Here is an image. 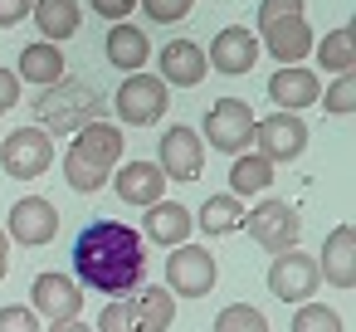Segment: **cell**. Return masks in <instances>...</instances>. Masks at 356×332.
<instances>
[{"instance_id": "6da1fadb", "label": "cell", "mask_w": 356, "mask_h": 332, "mask_svg": "<svg viewBox=\"0 0 356 332\" xmlns=\"http://www.w3.org/2000/svg\"><path fill=\"white\" fill-rule=\"evenodd\" d=\"M74 269L88 288H98L108 298H127L147 278V239L132 225L93 220L74 239Z\"/></svg>"}, {"instance_id": "7a4b0ae2", "label": "cell", "mask_w": 356, "mask_h": 332, "mask_svg": "<svg viewBox=\"0 0 356 332\" xmlns=\"http://www.w3.org/2000/svg\"><path fill=\"white\" fill-rule=\"evenodd\" d=\"M122 152H127V142H122V127H118V122H103V118L88 122L83 132H74V147H69V157H64V176H69V186H74L79 196L103 191L108 176L118 171Z\"/></svg>"}, {"instance_id": "3957f363", "label": "cell", "mask_w": 356, "mask_h": 332, "mask_svg": "<svg viewBox=\"0 0 356 332\" xmlns=\"http://www.w3.org/2000/svg\"><path fill=\"white\" fill-rule=\"evenodd\" d=\"M35 118H40V132H49V137H59V132H83L88 122L103 118V98H98L93 84H79V79L64 74L59 84H49V88L40 93Z\"/></svg>"}, {"instance_id": "277c9868", "label": "cell", "mask_w": 356, "mask_h": 332, "mask_svg": "<svg viewBox=\"0 0 356 332\" xmlns=\"http://www.w3.org/2000/svg\"><path fill=\"white\" fill-rule=\"evenodd\" d=\"M200 142H210L225 157H244L254 147V108L244 98H220L205 113V137Z\"/></svg>"}, {"instance_id": "5b68a950", "label": "cell", "mask_w": 356, "mask_h": 332, "mask_svg": "<svg viewBox=\"0 0 356 332\" xmlns=\"http://www.w3.org/2000/svg\"><path fill=\"white\" fill-rule=\"evenodd\" d=\"M171 108V93L156 74H127L118 98H113V113L127 122V127H152L161 122V113Z\"/></svg>"}, {"instance_id": "8992f818", "label": "cell", "mask_w": 356, "mask_h": 332, "mask_svg": "<svg viewBox=\"0 0 356 332\" xmlns=\"http://www.w3.org/2000/svg\"><path fill=\"white\" fill-rule=\"evenodd\" d=\"M171 298H205L215 288V254L205 244H176L166 259V283Z\"/></svg>"}, {"instance_id": "52a82bcc", "label": "cell", "mask_w": 356, "mask_h": 332, "mask_svg": "<svg viewBox=\"0 0 356 332\" xmlns=\"http://www.w3.org/2000/svg\"><path fill=\"white\" fill-rule=\"evenodd\" d=\"M49 161H54V137L40 127H15L0 142V166H6L10 181H35L49 171Z\"/></svg>"}, {"instance_id": "ba28073f", "label": "cell", "mask_w": 356, "mask_h": 332, "mask_svg": "<svg viewBox=\"0 0 356 332\" xmlns=\"http://www.w3.org/2000/svg\"><path fill=\"white\" fill-rule=\"evenodd\" d=\"M244 230H249V239H254V244H264L268 254L298 249V235H302L298 210H293L288 200H259V205L244 215Z\"/></svg>"}, {"instance_id": "9c48e42d", "label": "cell", "mask_w": 356, "mask_h": 332, "mask_svg": "<svg viewBox=\"0 0 356 332\" xmlns=\"http://www.w3.org/2000/svg\"><path fill=\"white\" fill-rule=\"evenodd\" d=\"M307 147V122L298 113H268V118H254V152L264 161H293L298 152Z\"/></svg>"}, {"instance_id": "30bf717a", "label": "cell", "mask_w": 356, "mask_h": 332, "mask_svg": "<svg viewBox=\"0 0 356 332\" xmlns=\"http://www.w3.org/2000/svg\"><path fill=\"white\" fill-rule=\"evenodd\" d=\"M317 259L312 254H302V249H283V254H273V264H268V293L273 298H283V303H307L312 293H317Z\"/></svg>"}, {"instance_id": "8fae6325", "label": "cell", "mask_w": 356, "mask_h": 332, "mask_svg": "<svg viewBox=\"0 0 356 332\" xmlns=\"http://www.w3.org/2000/svg\"><path fill=\"white\" fill-rule=\"evenodd\" d=\"M0 230H6V239H15L25 249H40L59 235V210L44 196H20L10 205V225H0Z\"/></svg>"}, {"instance_id": "7c38bea8", "label": "cell", "mask_w": 356, "mask_h": 332, "mask_svg": "<svg viewBox=\"0 0 356 332\" xmlns=\"http://www.w3.org/2000/svg\"><path fill=\"white\" fill-rule=\"evenodd\" d=\"M156 147H161V157H156L161 176H171V181H200V171H205V142H200L195 127H186V122L166 127V137Z\"/></svg>"}, {"instance_id": "4fadbf2b", "label": "cell", "mask_w": 356, "mask_h": 332, "mask_svg": "<svg viewBox=\"0 0 356 332\" xmlns=\"http://www.w3.org/2000/svg\"><path fill=\"white\" fill-rule=\"evenodd\" d=\"M30 308L35 317H49V322H69L83 313V288L69 278V274H40L30 283Z\"/></svg>"}, {"instance_id": "5bb4252c", "label": "cell", "mask_w": 356, "mask_h": 332, "mask_svg": "<svg viewBox=\"0 0 356 332\" xmlns=\"http://www.w3.org/2000/svg\"><path fill=\"white\" fill-rule=\"evenodd\" d=\"M205 64H210L215 74H229V79H239V74H249V69L259 64V40H254L244 25H229V30H220V35L210 40V54H205Z\"/></svg>"}, {"instance_id": "9a60e30c", "label": "cell", "mask_w": 356, "mask_h": 332, "mask_svg": "<svg viewBox=\"0 0 356 332\" xmlns=\"http://www.w3.org/2000/svg\"><path fill=\"white\" fill-rule=\"evenodd\" d=\"M312 45H317L312 25H307L302 15H288V20L264 25V45H259V49H268V54L278 59V69H288V64H302V59L312 54Z\"/></svg>"}, {"instance_id": "2e32d148", "label": "cell", "mask_w": 356, "mask_h": 332, "mask_svg": "<svg viewBox=\"0 0 356 332\" xmlns=\"http://www.w3.org/2000/svg\"><path fill=\"white\" fill-rule=\"evenodd\" d=\"M156 64H161V84L166 88H195V84H205V49L195 45V40H171V45H161V54H156Z\"/></svg>"}, {"instance_id": "e0dca14e", "label": "cell", "mask_w": 356, "mask_h": 332, "mask_svg": "<svg viewBox=\"0 0 356 332\" xmlns=\"http://www.w3.org/2000/svg\"><path fill=\"white\" fill-rule=\"evenodd\" d=\"M317 278H327L332 288H356V230L351 225H332V235L322 239Z\"/></svg>"}, {"instance_id": "ac0fdd59", "label": "cell", "mask_w": 356, "mask_h": 332, "mask_svg": "<svg viewBox=\"0 0 356 332\" xmlns=\"http://www.w3.org/2000/svg\"><path fill=\"white\" fill-rule=\"evenodd\" d=\"M113 191L127 200V205H156L166 200V176L156 161H118V176H113Z\"/></svg>"}, {"instance_id": "d6986e66", "label": "cell", "mask_w": 356, "mask_h": 332, "mask_svg": "<svg viewBox=\"0 0 356 332\" xmlns=\"http://www.w3.org/2000/svg\"><path fill=\"white\" fill-rule=\"evenodd\" d=\"M268 98H273L278 113L312 108V103L322 98V79H317L312 69H302V64H288V69H278V74L268 79Z\"/></svg>"}, {"instance_id": "ffe728a7", "label": "cell", "mask_w": 356, "mask_h": 332, "mask_svg": "<svg viewBox=\"0 0 356 332\" xmlns=\"http://www.w3.org/2000/svg\"><path fill=\"white\" fill-rule=\"evenodd\" d=\"M142 225H147L142 239L166 244V249L191 244V230H195V220H191V210H186L181 200H156V205H147V220H142Z\"/></svg>"}, {"instance_id": "44dd1931", "label": "cell", "mask_w": 356, "mask_h": 332, "mask_svg": "<svg viewBox=\"0 0 356 332\" xmlns=\"http://www.w3.org/2000/svg\"><path fill=\"white\" fill-rule=\"evenodd\" d=\"M103 54H108V64H113V69H122V74H142V69H147V59H152L147 30H137L132 20L113 25V30H108V45H103Z\"/></svg>"}, {"instance_id": "7402d4cb", "label": "cell", "mask_w": 356, "mask_h": 332, "mask_svg": "<svg viewBox=\"0 0 356 332\" xmlns=\"http://www.w3.org/2000/svg\"><path fill=\"white\" fill-rule=\"evenodd\" d=\"M30 20H35V30H40L49 45H59V40L79 35V20H83V10H79V0H35Z\"/></svg>"}, {"instance_id": "603a6c76", "label": "cell", "mask_w": 356, "mask_h": 332, "mask_svg": "<svg viewBox=\"0 0 356 332\" xmlns=\"http://www.w3.org/2000/svg\"><path fill=\"white\" fill-rule=\"evenodd\" d=\"M64 49L59 45H49V40H40V45H25L20 49V74L15 79H30V84H40V88H49V84H59L64 79Z\"/></svg>"}, {"instance_id": "cb8c5ba5", "label": "cell", "mask_w": 356, "mask_h": 332, "mask_svg": "<svg viewBox=\"0 0 356 332\" xmlns=\"http://www.w3.org/2000/svg\"><path fill=\"white\" fill-rule=\"evenodd\" d=\"M273 186V161H264L259 152H244L229 161V196L244 200V196H259Z\"/></svg>"}, {"instance_id": "d4e9b609", "label": "cell", "mask_w": 356, "mask_h": 332, "mask_svg": "<svg viewBox=\"0 0 356 332\" xmlns=\"http://www.w3.org/2000/svg\"><path fill=\"white\" fill-rule=\"evenodd\" d=\"M191 220H195V230H205V235H229V230L244 225V200H234L229 191L205 196V205H200Z\"/></svg>"}, {"instance_id": "484cf974", "label": "cell", "mask_w": 356, "mask_h": 332, "mask_svg": "<svg viewBox=\"0 0 356 332\" xmlns=\"http://www.w3.org/2000/svg\"><path fill=\"white\" fill-rule=\"evenodd\" d=\"M132 317H137V332H166L176 322V298L166 288H142L132 298Z\"/></svg>"}, {"instance_id": "4316f807", "label": "cell", "mask_w": 356, "mask_h": 332, "mask_svg": "<svg viewBox=\"0 0 356 332\" xmlns=\"http://www.w3.org/2000/svg\"><path fill=\"white\" fill-rule=\"evenodd\" d=\"M312 54H317V64H322L327 74H351V69H356V35H351V25L327 30L322 45H312Z\"/></svg>"}, {"instance_id": "83f0119b", "label": "cell", "mask_w": 356, "mask_h": 332, "mask_svg": "<svg viewBox=\"0 0 356 332\" xmlns=\"http://www.w3.org/2000/svg\"><path fill=\"white\" fill-rule=\"evenodd\" d=\"M210 332H268V317L254 303H229V308H220Z\"/></svg>"}, {"instance_id": "f1b7e54d", "label": "cell", "mask_w": 356, "mask_h": 332, "mask_svg": "<svg viewBox=\"0 0 356 332\" xmlns=\"http://www.w3.org/2000/svg\"><path fill=\"white\" fill-rule=\"evenodd\" d=\"M293 332H341V313L327 308V303H298Z\"/></svg>"}, {"instance_id": "f546056e", "label": "cell", "mask_w": 356, "mask_h": 332, "mask_svg": "<svg viewBox=\"0 0 356 332\" xmlns=\"http://www.w3.org/2000/svg\"><path fill=\"white\" fill-rule=\"evenodd\" d=\"M322 108H327L332 118H346V113L356 108V79H351V74H337V84L322 93Z\"/></svg>"}, {"instance_id": "4dcf8cb0", "label": "cell", "mask_w": 356, "mask_h": 332, "mask_svg": "<svg viewBox=\"0 0 356 332\" xmlns=\"http://www.w3.org/2000/svg\"><path fill=\"white\" fill-rule=\"evenodd\" d=\"M137 6H142L156 25H181V20L195 10V0H137Z\"/></svg>"}, {"instance_id": "1f68e13d", "label": "cell", "mask_w": 356, "mask_h": 332, "mask_svg": "<svg viewBox=\"0 0 356 332\" xmlns=\"http://www.w3.org/2000/svg\"><path fill=\"white\" fill-rule=\"evenodd\" d=\"M93 332H137V317H132V298H118V303H108Z\"/></svg>"}, {"instance_id": "d6a6232c", "label": "cell", "mask_w": 356, "mask_h": 332, "mask_svg": "<svg viewBox=\"0 0 356 332\" xmlns=\"http://www.w3.org/2000/svg\"><path fill=\"white\" fill-rule=\"evenodd\" d=\"M0 332H40V317L30 303H10V308H0Z\"/></svg>"}, {"instance_id": "836d02e7", "label": "cell", "mask_w": 356, "mask_h": 332, "mask_svg": "<svg viewBox=\"0 0 356 332\" xmlns=\"http://www.w3.org/2000/svg\"><path fill=\"white\" fill-rule=\"evenodd\" d=\"M88 10H93L98 20H108V25H122V20L137 10V0H88Z\"/></svg>"}, {"instance_id": "e575fe53", "label": "cell", "mask_w": 356, "mask_h": 332, "mask_svg": "<svg viewBox=\"0 0 356 332\" xmlns=\"http://www.w3.org/2000/svg\"><path fill=\"white\" fill-rule=\"evenodd\" d=\"M288 15H302V0H264L259 6V30L273 25V20H288Z\"/></svg>"}, {"instance_id": "d590c367", "label": "cell", "mask_w": 356, "mask_h": 332, "mask_svg": "<svg viewBox=\"0 0 356 332\" xmlns=\"http://www.w3.org/2000/svg\"><path fill=\"white\" fill-rule=\"evenodd\" d=\"M35 0H0V30H15L20 20H30Z\"/></svg>"}, {"instance_id": "8d00e7d4", "label": "cell", "mask_w": 356, "mask_h": 332, "mask_svg": "<svg viewBox=\"0 0 356 332\" xmlns=\"http://www.w3.org/2000/svg\"><path fill=\"white\" fill-rule=\"evenodd\" d=\"M15 103H20V79H15V69H0V118H6Z\"/></svg>"}, {"instance_id": "74e56055", "label": "cell", "mask_w": 356, "mask_h": 332, "mask_svg": "<svg viewBox=\"0 0 356 332\" xmlns=\"http://www.w3.org/2000/svg\"><path fill=\"white\" fill-rule=\"evenodd\" d=\"M49 332H93L83 317H69V322H49Z\"/></svg>"}, {"instance_id": "f35d334b", "label": "cell", "mask_w": 356, "mask_h": 332, "mask_svg": "<svg viewBox=\"0 0 356 332\" xmlns=\"http://www.w3.org/2000/svg\"><path fill=\"white\" fill-rule=\"evenodd\" d=\"M6 274H10V239L0 230V283H6Z\"/></svg>"}]
</instances>
